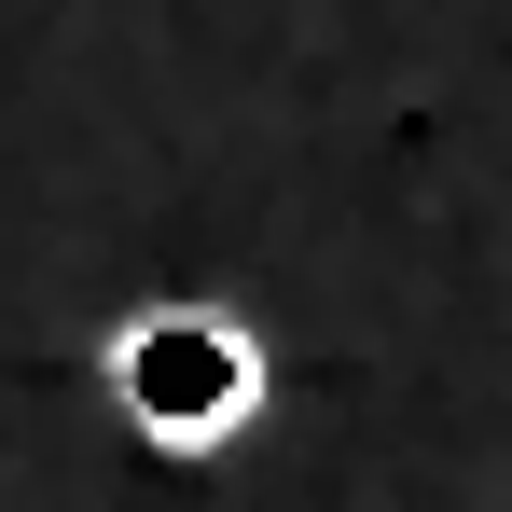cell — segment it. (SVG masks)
<instances>
[{
    "label": "cell",
    "instance_id": "1",
    "mask_svg": "<svg viewBox=\"0 0 512 512\" xmlns=\"http://www.w3.org/2000/svg\"><path fill=\"white\" fill-rule=\"evenodd\" d=\"M125 402L153 429H194L208 443V429L250 416V346L222 333V319H139L125 333Z\"/></svg>",
    "mask_w": 512,
    "mask_h": 512
}]
</instances>
